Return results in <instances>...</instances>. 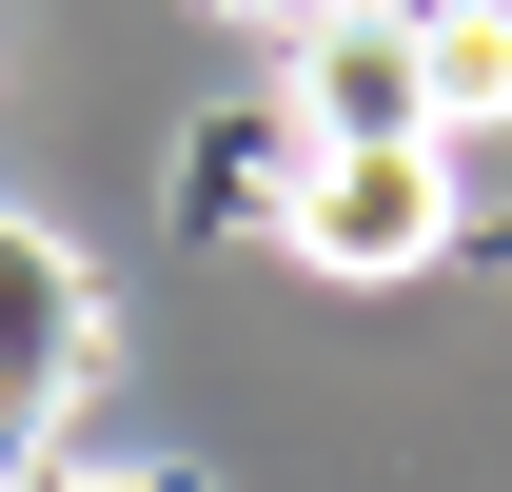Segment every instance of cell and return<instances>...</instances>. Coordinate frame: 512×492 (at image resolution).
I'll return each mask as SVG.
<instances>
[{"label":"cell","instance_id":"obj_1","mask_svg":"<svg viewBox=\"0 0 512 492\" xmlns=\"http://www.w3.org/2000/svg\"><path fill=\"white\" fill-rule=\"evenodd\" d=\"M453 217H473L453 138H296V178H276V237H296V276H335V296L434 276Z\"/></svg>","mask_w":512,"mask_h":492},{"label":"cell","instance_id":"obj_2","mask_svg":"<svg viewBox=\"0 0 512 492\" xmlns=\"http://www.w3.org/2000/svg\"><path fill=\"white\" fill-rule=\"evenodd\" d=\"M99 355H119V315H99L79 237L0 217V473H20V453H60V414L99 394Z\"/></svg>","mask_w":512,"mask_h":492},{"label":"cell","instance_id":"obj_3","mask_svg":"<svg viewBox=\"0 0 512 492\" xmlns=\"http://www.w3.org/2000/svg\"><path fill=\"white\" fill-rule=\"evenodd\" d=\"M276 119L296 138H434V99H414V0H316V20H276Z\"/></svg>","mask_w":512,"mask_h":492},{"label":"cell","instance_id":"obj_4","mask_svg":"<svg viewBox=\"0 0 512 492\" xmlns=\"http://www.w3.org/2000/svg\"><path fill=\"white\" fill-rule=\"evenodd\" d=\"M414 99H434V138H473L512 99V20L493 0H414Z\"/></svg>","mask_w":512,"mask_h":492},{"label":"cell","instance_id":"obj_5","mask_svg":"<svg viewBox=\"0 0 512 492\" xmlns=\"http://www.w3.org/2000/svg\"><path fill=\"white\" fill-rule=\"evenodd\" d=\"M276 178H296V119H276V99H237V119L197 138V178H178V217H276Z\"/></svg>","mask_w":512,"mask_h":492},{"label":"cell","instance_id":"obj_6","mask_svg":"<svg viewBox=\"0 0 512 492\" xmlns=\"http://www.w3.org/2000/svg\"><path fill=\"white\" fill-rule=\"evenodd\" d=\"M0 492H178V473H79V453H20Z\"/></svg>","mask_w":512,"mask_h":492},{"label":"cell","instance_id":"obj_7","mask_svg":"<svg viewBox=\"0 0 512 492\" xmlns=\"http://www.w3.org/2000/svg\"><path fill=\"white\" fill-rule=\"evenodd\" d=\"M217 20H237V40H276V20H316V0H217Z\"/></svg>","mask_w":512,"mask_h":492}]
</instances>
